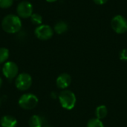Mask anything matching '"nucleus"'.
<instances>
[{"label": "nucleus", "mask_w": 127, "mask_h": 127, "mask_svg": "<svg viewBox=\"0 0 127 127\" xmlns=\"http://www.w3.org/2000/svg\"><path fill=\"white\" fill-rule=\"evenodd\" d=\"M57 1V0H46V1H48V2H54V1Z\"/></svg>", "instance_id": "aec40b11"}, {"label": "nucleus", "mask_w": 127, "mask_h": 127, "mask_svg": "<svg viewBox=\"0 0 127 127\" xmlns=\"http://www.w3.org/2000/svg\"><path fill=\"white\" fill-rule=\"evenodd\" d=\"M13 1H14V0H13ZM15 1H18V0H15Z\"/></svg>", "instance_id": "5701e85b"}, {"label": "nucleus", "mask_w": 127, "mask_h": 127, "mask_svg": "<svg viewBox=\"0 0 127 127\" xmlns=\"http://www.w3.org/2000/svg\"><path fill=\"white\" fill-rule=\"evenodd\" d=\"M32 84V78L27 73H22L17 75L15 80V86L20 91L28 90Z\"/></svg>", "instance_id": "39448f33"}, {"label": "nucleus", "mask_w": 127, "mask_h": 127, "mask_svg": "<svg viewBox=\"0 0 127 127\" xmlns=\"http://www.w3.org/2000/svg\"><path fill=\"white\" fill-rule=\"evenodd\" d=\"M0 103H1V101H0Z\"/></svg>", "instance_id": "b1692460"}, {"label": "nucleus", "mask_w": 127, "mask_h": 127, "mask_svg": "<svg viewBox=\"0 0 127 127\" xmlns=\"http://www.w3.org/2000/svg\"><path fill=\"white\" fill-rule=\"evenodd\" d=\"M2 29L8 33H15L22 28V21L20 17L14 14L5 16L1 21Z\"/></svg>", "instance_id": "f257e3e1"}, {"label": "nucleus", "mask_w": 127, "mask_h": 127, "mask_svg": "<svg viewBox=\"0 0 127 127\" xmlns=\"http://www.w3.org/2000/svg\"><path fill=\"white\" fill-rule=\"evenodd\" d=\"M50 127V126H45V127Z\"/></svg>", "instance_id": "4be33fe9"}, {"label": "nucleus", "mask_w": 127, "mask_h": 127, "mask_svg": "<svg viewBox=\"0 0 127 127\" xmlns=\"http://www.w3.org/2000/svg\"><path fill=\"white\" fill-rule=\"evenodd\" d=\"M94 2L96 4H98V5H102V4H106L109 0H93Z\"/></svg>", "instance_id": "6ab92c4d"}, {"label": "nucleus", "mask_w": 127, "mask_h": 127, "mask_svg": "<svg viewBox=\"0 0 127 127\" xmlns=\"http://www.w3.org/2000/svg\"><path fill=\"white\" fill-rule=\"evenodd\" d=\"M68 25L67 22H65L64 21L57 22L54 27V31L58 34H62V33L66 32L68 31Z\"/></svg>", "instance_id": "9b49d317"}, {"label": "nucleus", "mask_w": 127, "mask_h": 127, "mask_svg": "<svg viewBox=\"0 0 127 127\" xmlns=\"http://www.w3.org/2000/svg\"><path fill=\"white\" fill-rule=\"evenodd\" d=\"M1 84H2V80H1V78L0 77V88L1 86Z\"/></svg>", "instance_id": "412c9836"}, {"label": "nucleus", "mask_w": 127, "mask_h": 127, "mask_svg": "<svg viewBox=\"0 0 127 127\" xmlns=\"http://www.w3.org/2000/svg\"><path fill=\"white\" fill-rule=\"evenodd\" d=\"M59 100L63 108L71 110L75 106L77 99L75 95L72 92L69 90H64L60 93Z\"/></svg>", "instance_id": "f03ea898"}, {"label": "nucleus", "mask_w": 127, "mask_h": 127, "mask_svg": "<svg viewBox=\"0 0 127 127\" xmlns=\"http://www.w3.org/2000/svg\"><path fill=\"white\" fill-rule=\"evenodd\" d=\"M9 57V51L5 48H0V64L4 63Z\"/></svg>", "instance_id": "2eb2a0df"}, {"label": "nucleus", "mask_w": 127, "mask_h": 127, "mask_svg": "<svg viewBox=\"0 0 127 127\" xmlns=\"http://www.w3.org/2000/svg\"><path fill=\"white\" fill-rule=\"evenodd\" d=\"M112 28L117 33H124L127 31V20L121 15L115 16L111 21Z\"/></svg>", "instance_id": "20e7f679"}, {"label": "nucleus", "mask_w": 127, "mask_h": 127, "mask_svg": "<svg viewBox=\"0 0 127 127\" xmlns=\"http://www.w3.org/2000/svg\"><path fill=\"white\" fill-rule=\"evenodd\" d=\"M30 127H42V119L39 115H33L28 121Z\"/></svg>", "instance_id": "f8f14e48"}, {"label": "nucleus", "mask_w": 127, "mask_h": 127, "mask_svg": "<svg viewBox=\"0 0 127 127\" xmlns=\"http://www.w3.org/2000/svg\"><path fill=\"white\" fill-rule=\"evenodd\" d=\"M33 5L28 1H21L16 7L17 16L22 19H28L33 14Z\"/></svg>", "instance_id": "423d86ee"}, {"label": "nucleus", "mask_w": 127, "mask_h": 127, "mask_svg": "<svg viewBox=\"0 0 127 127\" xmlns=\"http://www.w3.org/2000/svg\"><path fill=\"white\" fill-rule=\"evenodd\" d=\"M13 0H0V7L3 9L8 8L12 6Z\"/></svg>", "instance_id": "f3484780"}, {"label": "nucleus", "mask_w": 127, "mask_h": 127, "mask_svg": "<svg viewBox=\"0 0 127 127\" xmlns=\"http://www.w3.org/2000/svg\"><path fill=\"white\" fill-rule=\"evenodd\" d=\"M34 34L39 39L47 40L53 36L54 31L52 28L48 25H40L36 28Z\"/></svg>", "instance_id": "0eeeda50"}, {"label": "nucleus", "mask_w": 127, "mask_h": 127, "mask_svg": "<svg viewBox=\"0 0 127 127\" xmlns=\"http://www.w3.org/2000/svg\"><path fill=\"white\" fill-rule=\"evenodd\" d=\"M87 127H104V125L100 119L92 118L89 121Z\"/></svg>", "instance_id": "dca6fc26"}, {"label": "nucleus", "mask_w": 127, "mask_h": 127, "mask_svg": "<svg viewBox=\"0 0 127 127\" xmlns=\"http://www.w3.org/2000/svg\"><path fill=\"white\" fill-rule=\"evenodd\" d=\"M31 22L36 25H40L42 23V17L39 13H33L31 16Z\"/></svg>", "instance_id": "4468645a"}, {"label": "nucleus", "mask_w": 127, "mask_h": 127, "mask_svg": "<svg viewBox=\"0 0 127 127\" xmlns=\"http://www.w3.org/2000/svg\"><path fill=\"white\" fill-rule=\"evenodd\" d=\"M107 114H108V109L106 106L101 105V106H99L98 107H97L96 111H95V115H96L97 118H98L100 120L103 119L106 117Z\"/></svg>", "instance_id": "ddd939ff"}, {"label": "nucleus", "mask_w": 127, "mask_h": 127, "mask_svg": "<svg viewBox=\"0 0 127 127\" xmlns=\"http://www.w3.org/2000/svg\"><path fill=\"white\" fill-rule=\"evenodd\" d=\"M38 98L33 94H24L19 99V106L25 110H31L34 109L38 104Z\"/></svg>", "instance_id": "7ed1b4c3"}, {"label": "nucleus", "mask_w": 127, "mask_h": 127, "mask_svg": "<svg viewBox=\"0 0 127 127\" xmlns=\"http://www.w3.org/2000/svg\"><path fill=\"white\" fill-rule=\"evenodd\" d=\"M18 71L19 68L17 65L11 61L6 62L2 68V73L4 76L8 80H12L17 77Z\"/></svg>", "instance_id": "6e6552de"}, {"label": "nucleus", "mask_w": 127, "mask_h": 127, "mask_svg": "<svg viewBox=\"0 0 127 127\" xmlns=\"http://www.w3.org/2000/svg\"><path fill=\"white\" fill-rule=\"evenodd\" d=\"M120 59L124 61H127V49H123L120 52Z\"/></svg>", "instance_id": "a211bd4d"}, {"label": "nucleus", "mask_w": 127, "mask_h": 127, "mask_svg": "<svg viewBox=\"0 0 127 127\" xmlns=\"http://www.w3.org/2000/svg\"><path fill=\"white\" fill-rule=\"evenodd\" d=\"M0 124L2 127H16L17 124V121L13 116L4 115L1 118Z\"/></svg>", "instance_id": "9d476101"}, {"label": "nucleus", "mask_w": 127, "mask_h": 127, "mask_svg": "<svg viewBox=\"0 0 127 127\" xmlns=\"http://www.w3.org/2000/svg\"><path fill=\"white\" fill-rule=\"evenodd\" d=\"M71 83V77L68 74L66 73L61 74L57 77L56 81L57 87L61 89H65L67 87H68Z\"/></svg>", "instance_id": "1a4fd4ad"}]
</instances>
